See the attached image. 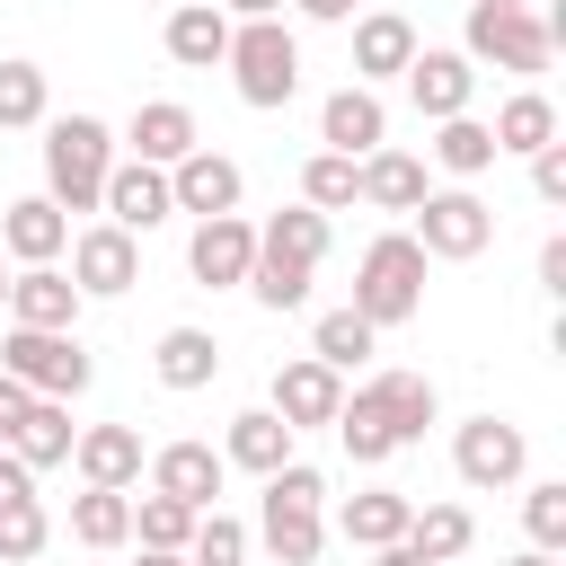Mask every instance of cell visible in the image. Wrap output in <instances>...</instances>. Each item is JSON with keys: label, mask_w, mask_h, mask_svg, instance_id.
Masks as SVG:
<instances>
[{"label": "cell", "mask_w": 566, "mask_h": 566, "mask_svg": "<svg viewBox=\"0 0 566 566\" xmlns=\"http://www.w3.org/2000/svg\"><path fill=\"white\" fill-rule=\"evenodd\" d=\"M407 80V97H416V115H469V97H478V62L469 53H451V44H416V62L398 71Z\"/></svg>", "instance_id": "13"}, {"label": "cell", "mask_w": 566, "mask_h": 566, "mask_svg": "<svg viewBox=\"0 0 566 566\" xmlns=\"http://www.w3.org/2000/svg\"><path fill=\"white\" fill-rule=\"evenodd\" d=\"M460 53H469V62L513 71V80H539V71L557 62V35H548V18H539V9H495V0H469V35H460Z\"/></svg>", "instance_id": "5"}, {"label": "cell", "mask_w": 566, "mask_h": 566, "mask_svg": "<svg viewBox=\"0 0 566 566\" xmlns=\"http://www.w3.org/2000/svg\"><path fill=\"white\" fill-rule=\"evenodd\" d=\"M221 460H230V469H248V478H265V469H283V460H292V424H283L274 407H248V416H230Z\"/></svg>", "instance_id": "26"}, {"label": "cell", "mask_w": 566, "mask_h": 566, "mask_svg": "<svg viewBox=\"0 0 566 566\" xmlns=\"http://www.w3.org/2000/svg\"><path fill=\"white\" fill-rule=\"evenodd\" d=\"M256 248H265V256H292V265H318V256H327V212L283 203V212L256 230Z\"/></svg>", "instance_id": "34"}, {"label": "cell", "mask_w": 566, "mask_h": 566, "mask_svg": "<svg viewBox=\"0 0 566 566\" xmlns=\"http://www.w3.org/2000/svg\"><path fill=\"white\" fill-rule=\"evenodd\" d=\"M407 221H416L407 239H416L424 256H451V265H469V256L495 239V212H486L469 186H424V203H416Z\"/></svg>", "instance_id": "7"}, {"label": "cell", "mask_w": 566, "mask_h": 566, "mask_svg": "<svg viewBox=\"0 0 566 566\" xmlns=\"http://www.w3.org/2000/svg\"><path fill=\"white\" fill-rule=\"evenodd\" d=\"M522 531H531V548H566V478H539L522 495Z\"/></svg>", "instance_id": "42"}, {"label": "cell", "mask_w": 566, "mask_h": 566, "mask_svg": "<svg viewBox=\"0 0 566 566\" xmlns=\"http://www.w3.org/2000/svg\"><path fill=\"white\" fill-rule=\"evenodd\" d=\"M504 566H557V548H522V557H504Z\"/></svg>", "instance_id": "51"}, {"label": "cell", "mask_w": 566, "mask_h": 566, "mask_svg": "<svg viewBox=\"0 0 566 566\" xmlns=\"http://www.w3.org/2000/svg\"><path fill=\"white\" fill-rule=\"evenodd\" d=\"M531 195L539 203H566V142H539L531 150Z\"/></svg>", "instance_id": "43"}, {"label": "cell", "mask_w": 566, "mask_h": 566, "mask_svg": "<svg viewBox=\"0 0 566 566\" xmlns=\"http://www.w3.org/2000/svg\"><path fill=\"white\" fill-rule=\"evenodd\" d=\"M9 495H35V469H27V460L0 442V504H9Z\"/></svg>", "instance_id": "45"}, {"label": "cell", "mask_w": 566, "mask_h": 566, "mask_svg": "<svg viewBox=\"0 0 566 566\" xmlns=\"http://www.w3.org/2000/svg\"><path fill=\"white\" fill-rule=\"evenodd\" d=\"M336 442L354 451V469H380L389 451H407V442H398V424H389V407L371 398V380H363V389L336 407Z\"/></svg>", "instance_id": "28"}, {"label": "cell", "mask_w": 566, "mask_h": 566, "mask_svg": "<svg viewBox=\"0 0 566 566\" xmlns=\"http://www.w3.org/2000/svg\"><path fill=\"white\" fill-rule=\"evenodd\" d=\"M71 539L80 548H124L133 539V486H80L71 495Z\"/></svg>", "instance_id": "29"}, {"label": "cell", "mask_w": 566, "mask_h": 566, "mask_svg": "<svg viewBox=\"0 0 566 566\" xmlns=\"http://www.w3.org/2000/svg\"><path fill=\"white\" fill-rule=\"evenodd\" d=\"M106 168H115V133L97 115H44V195L62 212H97Z\"/></svg>", "instance_id": "3"}, {"label": "cell", "mask_w": 566, "mask_h": 566, "mask_svg": "<svg viewBox=\"0 0 566 566\" xmlns=\"http://www.w3.org/2000/svg\"><path fill=\"white\" fill-rule=\"evenodd\" d=\"M159 9H168V0H159Z\"/></svg>", "instance_id": "54"}, {"label": "cell", "mask_w": 566, "mask_h": 566, "mask_svg": "<svg viewBox=\"0 0 566 566\" xmlns=\"http://www.w3.org/2000/svg\"><path fill=\"white\" fill-rule=\"evenodd\" d=\"M9 327H80V283L62 265H18L9 274Z\"/></svg>", "instance_id": "20"}, {"label": "cell", "mask_w": 566, "mask_h": 566, "mask_svg": "<svg viewBox=\"0 0 566 566\" xmlns=\"http://www.w3.org/2000/svg\"><path fill=\"white\" fill-rule=\"evenodd\" d=\"M345 27H354V80H363V88H371V80H398V71L416 62V27H407L398 9H354Z\"/></svg>", "instance_id": "17"}, {"label": "cell", "mask_w": 566, "mask_h": 566, "mask_svg": "<svg viewBox=\"0 0 566 566\" xmlns=\"http://www.w3.org/2000/svg\"><path fill=\"white\" fill-rule=\"evenodd\" d=\"M0 371L27 380L35 398H80V389L97 380L80 327H9V336H0Z\"/></svg>", "instance_id": "6"}, {"label": "cell", "mask_w": 566, "mask_h": 566, "mask_svg": "<svg viewBox=\"0 0 566 566\" xmlns=\"http://www.w3.org/2000/svg\"><path fill=\"white\" fill-rule=\"evenodd\" d=\"M195 142H203V124H195V106H177V97H142L133 124H124V159H150V168H177Z\"/></svg>", "instance_id": "16"}, {"label": "cell", "mask_w": 566, "mask_h": 566, "mask_svg": "<svg viewBox=\"0 0 566 566\" xmlns=\"http://www.w3.org/2000/svg\"><path fill=\"white\" fill-rule=\"evenodd\" d=\"M71 283H80V301H115V292H133V283H142V239L115 230V221H88V230L71 239Z\"/></svg>", "instance_id": "9"}, {"label": "cell", "mask_w": 566, "mask_h": 566, "mask_svg": "<svg viewBox=\"0 0 566 566\" xmlns=\"http://www.w3.org/2000/svg\"><path fill=\"white\" fill-rule=\"evenodd\" d=\"M371 345H380V327L345 301V310H327L318 327H310V354L327 363V371H354V363H371Z\"/></svg>", "instance_id": "33"}, {"label": "cell", "mask_w": 566, "mask_h": 566, "mask_svg": "<svg viewBox=\"0 0 566 566\" xmlns=\"http://www.w3.org/2000/svg\"><path fill=\"white\" fill-rule=\"evenodd\" d=\"M221 62H230V88H239L256 115H274V106L301 97V35H292L283 18H239Z\"/></svg>", "instance_id": "2"}, {"label": "cell", "mask_w": 566, "mask_h": 566, "mask_svg": "<svg viewBox=\"0 0 566 566\" xmlns=\"http://www.w3.org/2000/svg\"><path fill=\"white\" fill-rule=\"evenodd\" d=\"M256 539L274 548V566H318V548H327V478H318L310 460H283V469H265Z\"/></svg>", "instance_id": "1"}, {"label": "cell", "mask_w": 566, "mask_h": 566, "mask_svg": "<svg viewBox=\"0 0 566 566\" xmlns=\"http://www.w3.org/2000/svg\"><path fill=\"white\" fill-rule=\"evenodd\" d=\"M486 133H495V150H513V159H531L539 142H557V106H548L539 88H513V97L495 106V124H486Z\"/></svg>", "instance_id": "31"}, {"label": "cell", "mask_w": 566, "mask_h": 566, "mask_svg": "<svg viewBox=\"0 0 566 566\" xmlns=\"http://www.w3.org/2000/svg\"><path fill=\"white\" fill-rule=\"evenodd\" d=\"M310 274H318V265H292V256H265V248H256L248 292H256L265 310H301V301H310Z\"/></svg>", "instance_id": "41"}, {"label": "cell", "mask_w": 566, "mask_h": 566, "mask_svg": "<svg viewBox=\"0 0 566 566\" xmlns=\"http://www.w3.org/2000/svg\"><path fill=\"white\" fill-rule=\"evenodd\" d=\"M495 159H504V150H495V133H486L478 115H442V124H433V168H442V177L469 186V177H486Z\"/></svg>", "instance_id": "30"}, {"label": "cell", "mask_w": 566, "mask_h": 566, "mask_svg": "<svg viewBox=\"0 0 566 566\" xmlns=\"http://www.w3.org/2000/svg\"><path fill=\"white\" fill-rule=\"evenodd\" d=\"M44 539H53V513H44L35 495H9V504H0V566H35Z\"/></svg>", "instance_id": "38"}, {"label": "cell", "mask_w": 566, "mask_h": 566, "mask_svg": "<svg viewBox=\"0 0 566 566\" xmlns=\"http://www.w3.org/2000/svg\"><path fill=\"white\" fill-rule=\"evenodd\" d=\"M150 371H159V389H212V371H221L212 327H168V336L150 345Z\"/></svg>", "instance_id": "27"}, {"label": "cell", "mask_w": 566, "mask_h": 566, "mask_svg": "<svg viewBox=\"0 0 566 566\" xmlns=\"http://www.w3.org/2000/svg\"><path fill=\"white\" fill-rule=\"evenodd\" d=\"M248 265H256V221H239V212H212V221H195V239H186V274H195L203 292H230V283H248Z\"/></svg>", "instance_id": "11"}, {"label": "cell", "mask_w": 566, "mask_h": 566, "mask_svg": "<svg viewBox=\"0 0 566 566\" xmlns=\"http://www.w3.org/2000/svg\"><path fill=\"white\" fill-rule=\"evenodd\" d=\"M354 203H371V212H416L424 203V159L416 150H363L354 159Z\"/></svg>", "instance_id": "18"}, {"label": "cell", "mask_w": 566, "mask_h": 566, "mask_svg": "<svg viewBox=\"0 0 566 566\" xmlns=\"http://www.w3.org/2000/svg\"><path fill=\"white\" fill-rule=\"evenodd\" d=\"M248 548H256V531H248L239 513H221V504H203V513H195V539H186V557H195V566H248Z\"/></svg>", "instance_id": "36"}, {"label": "cell", "mask_w": 566, "mask_h": 566, "mask_svg": "<svg viewBox=\"0 0 566 566\" xmlns=\"http://www.w3.org/2000/svg\"><path fill=\"white\" fill-rule=\"evenodd\" d=\"M407 539H416L433 566H451V557L478 539V522H469V504H424V513H407Z\"/></svg>", "instance_id": "37"}, {"label": "cell", "mask_w": 566, "mask_h": 566, "mask_svg": "<svg viewBox=\"0 0 566 566\" xmlns=\"http://www.w3.org/2000/svg\"><path fill=\"white\" fill-rule=\"evenodd\" d=\"M380 142H389V106H380V88L345 80V88L318 106V150H345V159H363V150H380Z\"/></svg>", "instance_id": "15"}, {"label": "cell", "mask_w": 566, "mask_h": 566, "mask_svg": "<svg viewBox=\"0 0 566 566\" xmlns=\"http://www.w3.org/2000/svg\"><path fill=\"white\" fill-rule=\"evenodd\" d=\"M424 248L407 239V230H380L371 248H363V265H354V310L371 318V327H407L416 310H424Z\"/></svg>", "instance_id": "4"}, {"label": "cell", "mask_w": 566, "mask_h": 566, "mask_svg": "<svg viewBox=\"0 0 566 566\" xmlns=\"http://www.w3.org/2000/svg\"><path fill=\"white\" fill-rule=\"evenodd\" d=\"M539 292H557V301H566V239H548V248H539Z\"/></svg>", "instance_id": "46"}, {"label": "cell", "mask_w": 566, "mask_h": 566, "mask_svg": "<svg viewBox=\"0 0 566 566\" xmlns=\"http://www.w3.org/2000/svg\"><path fill=\"white\" fill-rule=\"evenodd\" d=\"M0 310H9V274H0Z\"/></svg>", "instance_id": "53"}, {"label": "cell", "mask_w": 566, "mask_h": 566, "mask_svg": "<svg viewBox=\"0 0 566 566\" xmlns=\"http://www.w3.org/2000/svg\"><path fill=\"white\" fill-rule=\"evenodd\" d=\"M407 513H416V504H407L398 486H363V495L336 504V539H345V548H389V539H407Z\"/></svg>", "instance_id": "23"}, {"label": "cell", "mask_w": 566, "mask_h": 566, "mask_svg": "<svg viewBox=\"0 0 566 566\" xmlns=\"http://www.w3.org/2000/svg\"><path fill=\"white\" fill-rule=\"evenodd\" d=\"M221 53H230V18H221L212 0H168V62L212 71Z\"/></svg>", "instance_id": "24"}, {"label": "cell", "mask_w": 566, "mask_h": 566, "mask_svg": "<svg viewBox=\"0 0 566 566\" xmlns=\"http://www.w3.org/2000/svg\"><path fill=\"white\" fill-rule=\"evenodd\" d=\"M292 433H310V424H336V407H345V371H327L318 354H292V363H274V398H265Z\"/></svg>", "instance_id": "12"}, {"label": "cell", "mask_w": 566, "mask_h": 566, "mask_svg": "<svg viewBox=\"0 0 566 566\" xmlns=\"http://www.w3.org/2000/svg\"><path fill=\"white\" fill-rule=\"evenodd\" d=\"M221 478H230V460H221L212 442H159V451H150V486L177 495V504H195V513L221 495Z\"/></svg>", "instance_id": "21"}, {"label": "cell", "mask_w": 566, "mask_h": 566, "mask_svg": "<svg viewBox=\"0 0 566 566\" xmlns=\"http://www.w3.org/2000/svg\"><path fill=\"white\" fill-rule=\"evenodd\" d=\"M133 539H142V548H186V539H195V504H177V495L150 486V495L133 504Z\"/></svg>", "instance_id": "40"}, {"label": "cell", "mask_w": 566, "mask_h": 566, "mask_svg": "<svg viewBox=\"0 0 566 566\" xmlns=\"http://www.w3.org/2000/svg\"><path fill=\"white\" fill-rule=\"evenodd\" d=\"M451 469H460V486L495 495V486H513V478L531 469V442H522V424H504V416H469V424L451 433Z\"/></svg>", "instance_id": "8"}, {"label": "cell", "mask_w": 566, "mask_h": 566, "mask_svg": "<svg viewBox=\"0 0 566 566\" xmlns=\"http://www.w3.org/2000/svg\"><path fill=\"white\" fill-rule=\"evenodd\" d=\"M97 212L115 221V230H159V221H177V195H168V168H150V159H115L106 168V186H97Z\"/></svg>", "instance_id": "10"}, {"label": "cell", "mask_w": 566, "mask_h": 566, "mask_svg": "<svg viewBox=\"0 0 566 566\" xmlns=\"http://www.w3.org/2000/svg\"><path fill=\"white\" fill-rule=\"evenodd\" d=\"M0 248H9L18 265H53V256L71 248V212H62L53 195H18V203L0 212Z\"/></svg>", "instance_id": "19"}, {"label": "cell", "mask_w": 566, "mask_h": 566, "mask_svg": "<svg viewBox=\"0 0 566 566\" xmlns=\"http://www.w3.org/2000/svg\"><path fill=\"white\" fill-rule=\"evenodd\" d=\"M212 9H221L230 27H239V18H283V0H212Z\"/></svg>", "instance_id": "49"}, {"label": "cell", "mask_w": 566, "mask_h": 566, "mask_svg": "<svg viewBox=\"0 0 566 566\" xmlns=\"http://www.w3.org/2000/svg\"><path fill=\"white\" fill-rule=\"evenodd\" d=\"M168 195H177V212H195V221H212V212H239V195H248V177H239V159H221L212 142H195L177 168H168Z\"/></svg>", "instance_id": "14"}, {"label": "cell", "mask_w": 566, "mask_h": 566, "mask_svg": "<svg viewBox=\"0 0 566 566\" xmlns=\"http://www.w3.org/2000/svg\"><path fill=\"white\" fill-rule=\"evenodd\" d=\"M27 398H35V389H27V380H9V371H0V442H9V433H18V416H27Z\"/></svg>", "instance_id": "44"}, {"label": "cell", "mask_w": 566, "mask_h": 566, "mask_svg": "<svg viewBox=\"0 0 566 566\" xmlns=\"http://www.w3.org/2000/svg\"><path fill=\"white\" fill-rule=\"evenodd\" d=\"M301 203L310 212H354V159L345 150H310L301 159Z\"/></svg>", "instance_id": "39"}, {"label": "cell", "mask_w": 566, "mask_h": 566, "mask_svg": "<svg viewBox=\"0 0 566 566\" xmlns=\"http://www.w3.org/2000/svg\"><path fill=\"white\" fill-rule=\"evenodd\" d=\"M142 566H195L186 548H142Z\"/></svg>", "instance_id": "50"}, {"label": "cell", "mask_w": 566, "mask_h": 566, "mask_svg": "<svg viewBox=\"0 0 566 566\" xmlns=\"http://www.w3.org/2000/svg\"><path fill=\"white\" fill-rule=\"evenodd\" d=\"M371 398L389 407L398 442H424V424L442 416V398H433V380H424V371H371Z\"/></svg>", "instance_id": "32"}, {"label": "cell", "mask_w": 566, "mask_h": 566, "mask_svg": "<svg viewBox=\"0 0 566 566\" xmlns=\"http://www.w3.org/2000/svg\"><path fill=\"white\" fill-rule=\"evenodd\" d=\"M71 469H80L88 486H133V478H142V433H133V424H80Z\"/></svg>", "instance_id": "22"}, {"label": "cell", "mask_w": 566, "mask_h": 566, "mask_svg": "<svg viewBox=\"0 0 566 566\" xmlns=\"http://www.w3.org/2000/svg\"><path fill=\"white\" fill-rule=\"evenodd\" d=\"M495 9H539V0H495Z\"/></svg>", "instance_id": "52"}, {"label": "cell", "mask_w": 566, "mask_h": 566, "mask_svg": "<svg viewBox=\"0 0 566 566\" xmlns=\"http://www.w3.org/2000/svg\"><path fill=\"white\" fill-rule=\"evenodd\" d=\"M71 442H80L71 398H27V416H18V433H9V451H18L27 469H62V460H71Z\"/></svg>", "instance_id": "25"}, {"label": "cell", "mask_w": 566, "mask_h": 566, "mask_svg": "<svg viewBox=\"0 0 566 566\" xmlns=\"http://www.w3.org/2000/svg\"><path fill=\"white\" fill-rule=\"evenodd\" d=\"M53 115V80L44 62H0V133H27Z\"/></svg>", "instance_id": "35"}, {"label": "cell", "mask_w": 566, "mask_h": 566, "mask_svg": "<svg viewBox=\"0 0 566 566\" xmlns=\"http://www.w3.org/2000/svg\"><path fill=\"white\" fill-rule=\"evenodd\" d=\"M292 9H301V18H310V27H345V18H354V9H363V0H292Z\"/></svg>", "instance_id": "47"}, {"label": "cell", "mask_w": 566, "mask_h": 566, "mask_svg": "<svg viewBox=\"0 0 566 566\" xmlns=\"http://www.w3.org/2000/svg\"><path fill=\"white\" fill-rule=\"evenodd\" d=\"M371 566H433L416 539H389V548H371Z\"/></svg>", "instance_id": "48"}]
</instances>
